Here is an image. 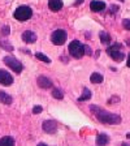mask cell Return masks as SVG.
I'll list each match as a JSON object with an SVG mask.
<instances>
[{"label":"cell","instance_id":"6da1fadb","mask_svg":"<svg viewBox=\"0 0 130 146\" xmlns=\"http://www.w3.org/2000/svg\"><path fill=\"white\" fill-rule=\"evenodd\" d=\"M90 110L95 113L96 119L100 123L103 124H109V125H117L121 123V117L117 115V113H112L109 111H106V110L100 108L98 106H90Z\"/></svg>","mask_w":130,"mask_h":146},{"label":"cell","instance_id":"e0dca14e","mask_svg":"<svg viewBox=\"0 0 130 146\" xmlns=\"http://www.w3.org/2000/svg\"><path fill=\"white\" fill-rule=\"evenodd\" d=\"M90 80L92 84H100V82H103V76H102L100 73H92Z\"/></svg>","mask_w":130,"mask_h":146},{"label":"cell","instance_id":"4316f807","mask_svg":"<svg viewBox=\"0 0 130 146\" xmlns=\"http://www.w3.org/2000/svg\"><path fill=\"white\" fill-rule=\"evenodd\" d=\"M126 64H127V67L130 68V54H129V56H127V61H126Z\"/></svg>","mask_w":130,"mask_h":146},{"label":"cell","instance_id":"d4e9b609","mask_svg":"<svg viewBox=\"0 0 130 146\" xmlns=\"http://www.w3.org/2000/svg\"><path fill=\"white\" fill-rule=\"evenodd\" d=\"M83 50H85V54L86 55H91L92 52H91V48L88 47V46H86V44H83Z\"/></svg>","mask_w":130,"mask_h":146},{"label":"cell","instance_id":"ba28073f","mask_svg":"<svg viewBox=\"0 0 130 146\" xmlns=\"http://www.w3.org/2000/svg\"><path fill=\"white\" fill-rule=\"evenodd\" d=\"M43 131L47 132V133H55L57 131V124L53 120H46L43 123Z\"/></svg>","mask_w":130,"mask_h":146},{"label":"cell","instance_id":"9a60e30c","mask_svg":"<svg viewBox=\"0 0 130 146\" xmlns=\"http://www.w3.org/2000/svg\"><path fill=\"white\" fill-rule=\"evenodd\" d=\"M9 145H15V138L9 136L0 138V146H9Z\"/></svg>","mask_w":130,"mask_h":146},{"label":"cell","instance_id":"603a6c76","mask_svg":"<svg viewBox=\"0 0 130 146\" xmlns=\"http://www.w3.org/2000/svg\"><path fill=\"white\" fill-rule=\"evenodd\" d=\"M122 25H124V27H125V30H130V20H124L122 21Z\"/></svg>","mask_w":130,"mask_h":146},{"label":"cell","instance_id":"9c48e42d","mask_svg":"<svg viewBox=\"0 0 130 146\" xmlns=\"http://www.w3.org/2000/svg\"><path fill=\"white\" fill-rule=\"evenodd\" d=\"M38 86L42 89H51L52 88V81L46 76H39L38 77Z\"/></svg>","mask_w":130,"mask_h":146},{"label":"cell","instance_id":"5b68a950","mask_svg":"<svg viewBox=\"0 0 130 146\" xmlns=\"http://www.w3.org/2000/svg\"><path fill=\"white\" fill-rule=\"evenodd\" d=\"M68 38V34L65 30H63V29H57V30H55L53 33H52L51 35V40L53 44L56 46H63L64 43H65V40H67Z\"/></svg>","mask_w":130,"mask_h":146},{"label":"cell","instance_id":"8fae6325","mask_svg":"<svg viewBox=\"0 0 130 146\" xmlns=\"http://www.w3.org/2000/svg\"><path fill=\"white\" fill-rule=\"evenodd\" d=\"M90 9L92 12H102L103 9H106V3L103 1H99V0H92L90 3Z\"/></svg>","mask_w":130,"mask_h":146},{"label":"cell","instance_id":"4fadbf2b","mask_svg":"<svg viewBox=\"0 0 130 146\" xmlns=\"http://www.w3.org/2000/svg\"><path fill=\"white\" fill-rule=\"evenodd\" d=\"M13 99L12 97L9 94H7L5 91H1L0 90V103H4V104H12Z\"/></svg>","mask_w":130,"mask_h":146},{"label":"cell","instance_id":"44dd1931","mask_svg":"<svg viewBox=\"0 0 130 146\" xmlns=\"http://www.w3.org/2000/svg\"><path fill=\"white\" fill-rule=\"evenodd\" d=\"M0 46H1L4 50H7V51H12L13 50V47L11 44H8L5 39H0Z\"/></svg>","mask_w":130,"mask_h":146},{"label":"cell","instance_id":"f546056e","mask_svg":"<svg viewBox=\"0 0 130 146\" xmlns=\"http://www.w3.org/2000/svg\"><path fill=\"white\" fill-rule=\"evenodd\" d=\"M126 136H127V138H129V140H130V133H127Z\"/></svg>","mask_w":130,"mask_h":146},{"label":"cell","instance_id":"7402d4cb","mask_svg":"<svg viewBox=\"0 0 130 146\" xmlns=\"http://www.w3.org/2000/svg\"><path fill=\"white\" fill-rule=\"evenodd\" d=\"M9 33H11V27H9V26H3V27H1V35L7 36Z\"/></svg>","mask_w":130,"mask_h":146},{"label":"cell","instance_id":"5bb4252c","mask_svg":"<svg viewBox=\"0 0 130 146\" xmlns=\"http://www.w3.org/2000/svg\"><path fill=\"white\" fill-rule=\"evenodd\" d=\"M109 142V137L106 133H100L96 137V145H107Z\"/></svg>","mask_w":130,"mask_h":146},{"label":"cell","instance_id":"277c9868","mask_svg":"<svg viewBox=\"0 0 130 146\" xmlns=\"http://www.w3.org/2000/svg\"><path fill=\"white\" fill-rule=\"evenodd\" d=\"M69 52L73 58L79 59L83 56L85 54V50H83V44H82L79 40H73L69 43Z\"/></svg>","mask_w":130,"mask_h":146},{"label":"cell","instance_id":"ffe728a7","mask_svg":"<svg viewBox=\"0 0 130 146\" xmlns=\"http://www.w3.org/2000/svg\"><path fill=\"white\" fill-rule=\"evenodd\" d=\"M36 58L39 59V60H42V61H44L46 64H48V63H51V60H49V58H47L44 54H42V52H38V54L35 55Z\"/></svg>","mask_w":130,"mask_h":146},{"label":"cell","instance_id":"8992f818","mask_svg":"<svg viewBox=\"0 0 130 146\" xmlns=\"http://www.w3.org/2000/svg\"><path fill=\"white\" fill-rule=\"evenodd\" d=\"M4 64H5L7 67H9L13 72H16V73H21L22 69H24L21 61H18L17 59L13 58V56H5V58H4Z\"/></svg>","mask_w":130,"mask_h":146},{"label":"cell","instance_id":"30bf717a","mask_svg":"<svg viewBox=\"0 0 130 146\" xmlns=\"http://www.w3.org/2000/svg\"><path fill=\"white\" fill-rule=\"evenodd\" d=\"M22 40L25 43H35L36 42V34L31 30H26L22 34Z\"/></svg>","mask_w":130,"mask_h":146},{"label":"cell","instance_id":"484cf974","mask_svg":"<svg viewBox=\"0 0 130 146\" xmlns=\"http://www.w3.org/2000/svg\"><path fill=\"white\" fill-rule=\"evenodd\" d=\"M117 11H118V7L117 5H112V7H111V12H112V13L117 12Z\"/></svg>","mask_w":130,"mask_h":146},{"label":"cell","instance_id":"52a82bcc","mask_svg":"<svg viewBox=\"0 0 130 146\" xmlns=\"http://www.w3.org/2000/svg\"><path fill=\"white\" fill-rule=\"evenodd\" d=\"M0 84L4 86H11L13 84V77L11 73L4 69H0Z\"/></svg>","mask_w":130,"mask_h":146},{"label":"cell","instance_id":"ac0fdd59","mask_svg":"<svg viewBox=\"0 0 130 146\" xmlns=\"http://www.w3.org/2000/svg\"><path fill=\"white\" fill-rule=\"evenodd\" d=\"M99 36H100V42L103 43V44H108V43L111 42V36L107 33H104V31H102V33L99 34Z\"/></svg>","mask_w":130,"mask_h":146},{"label":"cell","instance_id":"4dcf8cb0","mask_svg":"<svg viewBox=\"0 0 130 146\" xmlns=\"http://www.w3.org/2000/svg\"><path fill=\"white\" fill-rule=\"evenodd\" d=\"M120 1H124V0H120Z\"/></svg>","mask_w":130,"mask_h":146},{"label":"cell","instance_id":"d6986e66","mask_svg":"<svg viewBox=\"0 0 130 146\" xmlns=\"http://www.w3.org/2000/svg\"><path fill=\"white\" fill-rule=\"evenodd\" d=\"M52 97L56 98V99H63L64 98V93L60 90V89H52Z\"/></svg>","mask_w":130,"mask_h":146},{"label":"cell","instance_id":"83f0119b","mask_svg":"<svg viewBox=\"0 0 130 146\" xmlns=\"http://www.w3.org/2000/svg\"><path fill=\"white\" fill-rule=\"evenodd\" d=\"M82 1H83V0H77V1H76V5H79Z\"/></svg>","mask_w":130,"mask_h":146},{"label":"cell","instance_id":"3957f363","mask_svg":"<svg viewBox=\"0 0 130 146\" xmlns=\"http://www.w3.org/2000/svg\"><path fill=\"white\" fill-rule=\"evenodd\" d=\"M107 54L116 61H122L125 58L124 52L121 51V46L118 44V43H116V44H113V46H109L108 48H107Z\"/></svg>","mask_w":130,"mask_h":146},{"label":"cell","instance_id":"2e32d148","mask_svg":"<svg viewBox=\"0 0 130 146\" xmlns=\"http://www.w3.org/2000/svg\"><path fill=\"white\" fill-rule=\"evenodd\" d=\"M91 98V91L88 90L87 88H85L83 89V91H82V95L78 98V100L79 102H83V100H88Z\"/></svg>","mask_w":130,"mask_h":146},{"label":"cell","instance_id":"cb8c5ba5","mask_svg":"<svg viewBox=\"0 0 130 146\" xmlns=\"http://www.w3.org/2000/svg\"><path fill=\"white\" fill-rule=\"evenodd\" d=\"M42 111H43L42 106H35L33 108V113H39V112H42Z\"/></svg>","mask_w":130,"mask_h":146},{"label":"cell","instance_id":"7c38bea8","mask_svg":"<svg viewBox=\"0 0 130 146\" xmlns=\"http://www.w3.org/2000/svg\"><path fill=\"white\" fill-rule=\"evenodd\" d=\"M48 8L52 12H59L63 8V1L61 0H48Z\"/></svg>","mask_w":130,"mask_h":146},{"label":"cell","instance_id":"7a4b0ae2","mask_svg":"<svg viewBox=\"0 0 130 146\" xmlns=\"http://www.w3.org/2000/svg\"><path fill=\"white\" fill-rule=\"evenodd\" d=\"M31 15H33V11H31L30 7L21 5V7H18V8L15 11V15L13 16H15V18L17 20V21L25 22V21H27V20L31 17Z\"/></svg>","mask_w":130,"mask_h":146},{"label":"cell","instance_id":"f1b7e54d","mask_svg":"<svg viewBox=\"0 0 130 146\" xmlns=\"http://www.w3.org/2000/svg\"><path fill=\"white\" fill-rule=\"evenodd\" d=\"M126 44H127V46H130V39H127V40H126Z\"/></svg>","mask_w":130,"mask_h":146}]
</instances>
